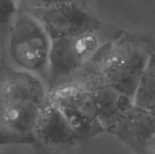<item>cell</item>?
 Returning <instances> with one entry per match:
<instances>
[{"instance_id":"6da1fadb","label":"cell","mask_w":155,"mask_h":154,"mask_svg":"<svg viewBox=\"0 0 155 154\" xmlns=\"http://www.w3.org/2000/svg\"><path fill=\"white\" fill-rule=\"evenodd\" d=\"M47 93L40 77L14 67L6 57H1L0 128L22 136H33Z\"/></svg>"},{"instance_id":"7a4b0ae2","label":"cell","mask_w":155,"mask_h":154,"mask_svg":"<svg viewBox=\"0 0 155 154\" xmlns=\"http://www.w3.org/2000/svg\"><path fill=\"white\" fill-rule=\"evenodd\" d=\"M154 53V38L143 34L125 33L116 41L99 46L90 60L114 89L133 101Z\"/></svg>"},{"instance_id":"3957f363","label":"cell","mask_w":155,"mask_h":154,"mask_svg":"<svg viewBox=\"0 0 155 154\" xmlns=\"http://www.w3.org/2000/svg\"><path fill=\"white\" fill-rule=\"evenodd\" d=\"M51 42L42 25L19 8L7 37L5 57L14 67L47 80Z\"/></svg>"},{"instance_id":"277c9868","label":"cell","mask_w":155,"mask_h":154,"mask_svg":"<svg viewBox=\"0 0 155 154\" xmlns=\"http://www.w3.org/2000/svg\"><path fill=\"white\" fill-rule=\"evenodd\" d=\"M47 99L61 111L82 141L105 133L94 99L78 83L70 81L50 89Z\"/></svg>"},{"instance_id":"5b68a950","label":"cell","mask_w":155,"mask_h":154,"mask_svg":"<svg viewBox=\"0 0 155 154\" xmlns=\"http://www.w3.org/2000/svg\"><path fill=\"white\" fill-rule=\"evenodd\" d=\"M98 47L94 34L52 40L47 79L50 89L72 81Z\"/></svg>"},{"instance_id":"8992f818","label":"cell","mask_w":155,"mask_h":154,"mask_svg":"<svg viewBox=\"0 0 155 154\" xmlns=\"http://www.w3.org/2000/svg\"><path fill=\"white\" fill-rule=\"evenodd\" d=\"M24 10L30 13L42 25L51 41L94 34L101 26L100 20L83 4L69 3Z\"/></svg>"},{"instance_id":"52a82bcc","label":"cell","mask_w":155,"mask_h":154,"mask_svg":"<svg viewBox=\"0 0 155 154\" xmlns=\"http://www.w3.org/2000/svg\"><path fill=\"white\" fill-rule=\"evenodd\" d=\"M72 81L82 85L94 99L99 120L105 133L110 132L122 113L134 103L104 79L96 65L90 59Z\"/></svg>"},{"instance_id":"ba28073f","label":"cell","mask_w":155,"mask_h":154,"mask_svg":"<svg viewBox=\"0 0 155 154\" xmlns=\"http://www.w3.org/2000/svg\"><path fill=\"white\" fill-rule=\"evenodd\" d=\"M109 133L134 154H148L149 142L155 134V113L133 103L122 113Z\"/></svg>"},{"instance_id":"9c48e42d","label":"cell","mask_w":155,"mask_h":154,"mask_svg":"<svg viewBox=\"0 0 155 154\" xmlns=\"http://www.w3.org/2000/svg\"><path fill=\"white\" fill-rule=\"evenodd\" d=\"M38 144L72 146L82 142L61 111L47 98L42 106L33 130Z\"/></svg>"},{"instance_id":"30bf717a","label":"cell","mask_w":155,"mask_h":154,"mask_svg":"<svg viewBox=\"0 0 155 154\" xmlns=\"http://www.w3.org/2000/svg\"><path fill=\"white\" fill-rule=\"evenodd\" d=\"M133 103L137 107L155 113V53L142 75Z\"/></svg>"},{"instance_id":"8fae6325","label":"cell","mask_w":155,"mask_h":154,"mask_svg":"<svg viewBox=\"0 0 155 154\" xmlns=\"http://www.w3.org/2000/svg\"><path fill=\"white\" fill-rule=\"evenodd\" d=\"M18 10L15 0H0V49L2 57L5 56L7 37Z\"/></svg>"},{"instance_id":"7c38bea8","label":"cell","mask_w":155,"mask_h":154,"mask_svg":"<svg viewBox=\"0 0 155 154\" xmlns=\"http://www.w3.org/2000/svg\"><path fill=\"white\" fill-rule=\"evenodd\" d=\"M33 136H22L0 128V147L5 145H36Z\"/></svg>"},{"instance_id":"4fadbf2b","label":"cell","mask_w":155,"mask_h":154,"mask_svg":"<svg viewBox=\"0 0 155 154\" xmlns=\"http://www.w3.org/2000/svg\"><path fill=\"white\" fill-rule=\"evenodd\" d=\"M20 9H36V8H46L64 4L76 3L83 4V0H20Z\"/></svg>"},{"instance_id":"5bb4252c","label":"cell","mask_w":155,"mask_h":154,"mask_svg":"<svg viewBox=\"0 0 155 154\" xmlns=\"http://www.w3.org/2000/svg\"><path fill=\"white\" fill-rule=\"evenodd\" d=\"M148 154H155V134L149 142L148 145Z\"/></svg>"}]
</instances>
